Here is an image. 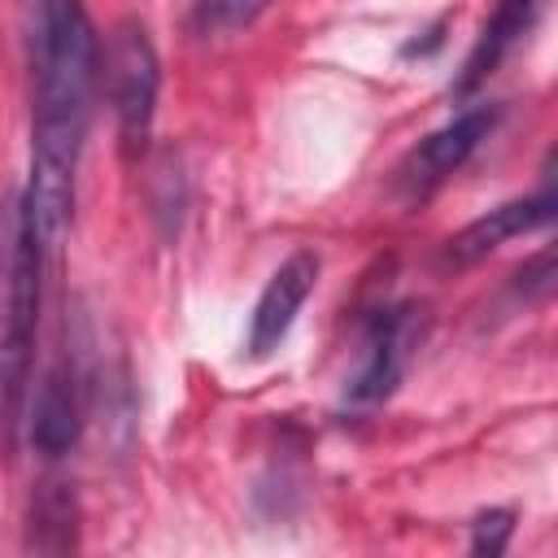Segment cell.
I'll return each mask as SVG.
<instances>
[{
    "instance_id": "obj_6",
    "label": "cell",
    "mask_w": 558,
    "mask_h": 558,
    "mask_svg": "<svg viewBox=\"0 0 558 558\" xmlns=\"http://www.w3.org/2000/svg\"><path fill=\"white\" fill-rule=\"evenodd\" d=\"M318 275H323V257L314 248H296L275 266V275L266 279V288L248 314V336H244L248 357H270L288 340V331H292L301 305L310 301Z\"/></svg>"
},
{
    "instance_id": "obj_10",
    "label": "cell",
    "mask_w": 558,
    "mask_h": 558,
    "mask_svg": "<svg viewBox=\"0 0 558 558\" xmlns=\"http://www.w3.org/2000/svg\"><path fill=\"white\" fill-rule=\"evenodd\" d=\"M275 0H196L192 9V26L201 35H235L244 26H253Z\"/></svg>"
},
{
    "instance_id": "obj_11",
    "label": "cell",
    "mask_w": 558,
    "mask_h": 558,
    "mask_svg": "<svg viewBox=\"0 0 558 558\" xmlns=\"http://www.w3.org/2000/svg\"><path fill=\"white\" fill-rule=\"evenodd\" d=\"M510 532H514L510 510H484L471 523V554H501L510 545Z\"/></svg>"
},
{
    "instance_id": "obj_9",
    "label": "cell",
    "mask_w": 558,
    "mask_h": 558,
    "mask_svg": "<svg viewBox=\"0 0 558 558\" xmlns=\"http://www.w3.org/2000/svg\"><path fill=\"white\" fill-rule=\"evenodd\" d=\"M536 17H541V0H497L493 13L484 17V26H480V35H475V44H471V52H466V61H462V70H458L449 92L453 96H471L484 78H493L497 65L532 35Z\"/></svg>"
},
{
    "instance_id": "obj_2",
    "label": "cell",
    "mask_w": 558,
    "mask_h": 558,
    "mask_svg": "<svg viewBox=\"0 0 558 558\" xmlns=\"http://www.w3.org/2000/svg\"><path fill=\"white\" fill-rule=\"evenodd\" d=\"M44 253L48 244L26 192L17 187L0 205V453H13L31 397Z\"/></svg>"
},
{
    "instance_id": "obj_7",
    "label": "cell",
    "mask_w": 558,
    "mask_h": 558,
    "mask_svg": "<svg viewBox=\"0 0 558 558\" xmlns=\"http://www.w3.org/2000/svg\"><path fill=\"white\" fill-rule=\"evenodd\" d=\"M26 405H31L26 436H31L35 453L44 462L65 458L83 436V384H78L74 362L61 357L57 366H48L44 379L35 384V392L26 397Z\"/></svg>"
},
{
    "instance_id": "obj_8",
    "label": "cell",
    "mask_w": 558,
    "mask_h": 558,
    "mask_svg": "<svg viewBox=\"0 0 558 558\" xmlns=\"http://www.w3.org/2000/svg\"><path fill=\"white\" fill-rule=\"evenodd\" d=\"M554 209H558V196H554V187H549V183H545L541 192H532V196L501 201V205H493L488 214L471 218V222H466V227L445 244V257H449V262H458V266H471V262L488 257L493 248H501L506 240L549 227Z\"/></svg>"
},
{
    "instance_id": "obj_3",
    "label": "cell",
    "mask_w": 558,
    "mask_h": 558,
    "mask_svg": "<svg viewBox=\"0 0 558 558\" xmlns=\"http://www.w3.org/2000/svg\"><path fill=\"white\" fill-rule=\"evenodd\" d=\"M100 83L105 100L118 122V140L126 157H140L153 140L157 122V92H161V61L140 22H118L105 52H100Z\"/></svg>"
},
{
    "instance_id": "obj_1",
    "label": "cell",
    "mask_w": 558,
    "mask_h": 558,
    "mask_svg": "<svg viewBox=\"0 0 558 558\" xmlns=\"http://www.w3.org/2000/svg\"><path fill=\"white\" fill-rule=\"evenodd\" d=\"M100 87V39L83 0H35L31 9V179L26 201L52 248L74 214L78 157Z\"/></svg>"
},
{
    "instance_id": "obj_5",
    "label": "cell",
    "mask_w": 558,
    "mask_h": 558,
    "mask_svg": "<svg viewBox=\"0 0 558 558\" xmlns=\"http://www.w3.org/2000/svg\"><path fill=\"white\" fill-rule=\"evenodd\" d=\"M501 118V105H466L462 113H453L445 126H436L432 135H423L397 166V192L405 201H427L436 187H445L475 153L480 144L493 135Z\"/></svg>"
},
{
    "instance_id": "obj_4",
    "label": "cell",
    "mask_w": 558,
    "mask_h": 558,
    "mask_svg": "<svg viewBox=\"0 0 558 558\" xmlns=\"http://www.w3.org/2000/svg\"><path fill=\"white\" fill-rule=\"evenodd\" d=\"M423 327L427 318H423V305L414 301L384 305L362 323V357H357L353 379L344 384V401L353 410H371L397 392V384L405 379L423 344Z\"/></svg>"
}]
</instances>
